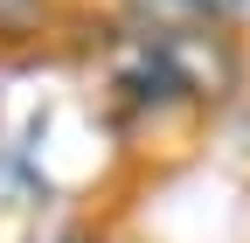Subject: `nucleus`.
<instances>
[{
	"instance_id": "obj_1",
	"label": "nucleus",
	"mask_w": 250,
	"mask_h": 243,
	"mask_svg": "<svg viewBox=\"0 0 250 243\" xmlns=\"http://www.w3.org/2000/svg\"><path fill=\"white\" fill-rule=\"evenodd\" d=\"M70 0H0V49H35L49 35H62Z\"/></svg>"
},
{
	"instance_id": "obj_2",
	"label": "nucleus",
	"mask_w": 250,
	"mask_h": 243,
	"mask_svg": "<svg viewBox=\"0 0 250 243\" xmlns=\"http://www.w3.org/2000/svg\"><path fill=\"white\" fill-rule=\"evenodd\" d=\"M56 243H98V236H90V229H70V236H56Z\"/></svg>"
}]
</instances>
